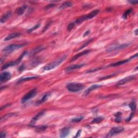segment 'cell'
<instances>
[{"instance_id":"1","label":"cell","mask_w":138,"mask_h":138,"mask_svg":"<svg viewBox=\"0 0 138 138\" xmlns=\"http://www.w3.org/2000/svg\"><path fill=\"white\" fill-rule=\"evenodd\" d=\"M67 58V56L66 55L63 56V57L59 58V59H57L56 61H53L46 65L43 68V70L44 71H50L53 70V69L56 68L58 66H59V65L61 64L63 61H64L66 58Z\"/></svg>"},{"instance_id":"2","label":"cell","mask_w":138,"mask_h":138,"mask_svg":"<svg viewBox=\"0 0 138 138\" xmlns=\"http://www.w3.org/2000/svg\"><path fill=\"white\" fill-rule=\"evenodd\" d=\"M66 88L69 92H78L85 88V85L81 83H70L67 84Z\"/></svg>"},{"instance_id":"3","label":"cell","mask_w":138,"mask_h":138,"mask_svg":"<svg viewBox=\"0 0 138 138\" xmlns=\"http://www.w3.org/2000/svg\"><path fill=\"white\" fill-rule=\"evenodd\" d=\"M99 12V10H95L92 11V12L89 13V14L88 15H84V16L81 17L76 20L74 23H75L76 24H79L81 23L82 22H83L86 20L93 18L94 17H95L96 15H97Z\"/></svg>"},{"instance_id":"4","label":"cell","mask_w":138,"mask_h":138,"mask_svg":"<svg viewBox=\"0 0 138 138\" xmlns=\"http://www.w3.org/2000/svg\"><path fill=\"white\" fill-rule=\"evenodd\" d=\"M26 44H12L5 47L3 49V51L5 53H11L14 51L15 50L20 49L25 46Z\"/></svg>"},{"instance_id":"5","label":"cell","mask_w":138,"mask_h":138,"mask_svg":"<svg viewBox=\"0 0 138 138\" xmlns=\"http://www.w3.org/2000/svg\"><path fill=\"white\" fill-rule=\"evenodd\" d=\"M37 91L36 89H31V90L28 93H27V94H25L24 96L22 98L21 102L22 103H24V102L28 101V100L34 97L37 94Z\"/></svg>"},{"instance_id":"6","label":"cell","mask_w":138,"mask_h":138,"mask_svg":"<svg viewBox=\"0 0 138 138\" xmlns=\"http://www.w3.org/2000/svg\"><path fill=\"white\" fill-rule=\"evenodd\" d=\"M124 130V128L122 127V126H118V127H114L111 128L110 131L107 134L106 137H113L115 135H117L119 133H120L122 132Z\"/></svg>"},{"instance_id":"7","label":"cell","mask_w":138,"mask_h":138,"mask_svg":"<svg viewBox=\"0 0 138 138\" xmlns=\"http://www.w3.org/2000/svg\"><path fill=\"white\" fill-rule=\"evenodd\" d=\"M130 45V43H125L122 44V45H117L115 46H112V47H110L109 49H107V51L108 53H111L114 51H118L119 50H122L124 49L125 48H126L128 46Z\"/></svg>"},{"instance_id":"8","label":"cell","mask_w":138,"mask_h":138,"mask_svg":"<svg viewBox=\"0 0 138 138\" xmlns=\"http://www.w3.org/2000/svg\"><path fill=\"white\" fill-rule=\"evenodd\" d=\"M12 75L10 72H2L0 75V82L1 83H5L11 79Z\"/></svg>"},{"instance_id":"9","label":"cell","mask_w":138,"mask_h":138,"mask_svg":"<svg viewBox=\"0 0 138 138\" xmlns=\"http://www.w3.org/2000/svg\"><path fill=\"white\" fill-rule=\"evenodd\" d=\"M84 64H74L71 65V66H69L65 69V72L66 73H68V72H70L72 71L75 70L76 69H79L80 68H82V67L85 66Z\"/></svg>"},{"instance_id":"10","label":"cell","mask_w":138,"mask_h":138,"mask_svg":"<svg viewBox=\"0 0 138 138\" xmlns=\"http://www.w3.org/2000/svg\"><path fill=\"white\" fill-rule=\"evenodd\" d=\"M50 96H51V93L50 92L45 93L44 94L43 96L42 97V98H41L40 100H38V101L36 102V105H41V104H43L44 102H45L46 100L49 99Z\"/></svg>"},{"instance_id":"11","label":"cell","mask_w":138,"mask_h":138,"mask_svg":"<svg viewBox=\"0 0 138 138\" xmlns=\"http://www.w3.org/2000/svg\"><path fill=\"white\" fill-rule=\"evenodd\" d=\"M135 78V76H134V75L130 76H129V77H125V78H124V79L120 80V81H119L118 83H117V85H124V84H125L128 83V82L132 81V80L134 79Z\"/></svg>"},{"instance_id":"12","label":"cell","mask_w":138,"mask_h":138,"mask_svg":"<svg viewBox=\"0 0 138 138\" xmlns=\"http://www.w3.org/2000/svg\"><path fill=\"white\" fill-rule=\"evenodd\" d=\"M90 52H91V50H85V51H82L81 52V53H79L77 54V55H76L75 56H74L72 57V58L71 59V61H76V59L79 58L89 53Z\"/></svg>"},{"instance_id":"13","label":"cell","mask_w":138,"mask_h":138,"mask_svg":"<svg viewBox=\"0 0 138 138\" xmlns=\"http://www.w3.org/2000/svg\"><path fill=\"white\" fill-rule=\"evenodd\" d=\"M101 86V85H97V84H96V85H93L92 86H91L90 87H89V88L87 89L85 91L84 93V96H87L89 93L92 92L94 89H96L98 88H99Z\"/></svg>"},{"instance_id":"14","label":"cell","mask_w":138,"mask_h":138,"mask_svg":"<svg viewBox=\"0 0 138 138\" xmlns=\"http://www.w3.org/2000/svg\"><path fill=\"white\" fill-rule=\"evenodd\" d=\"M44 113H45V111L44 110V111H41V112H39L38 114H37L32 118V120H31V125L34 124L38 120V119H40L41 117H42L43 115L44 114Z\"/></svg>"},{"instance_id":"15","label":"cell","mask_w":138,"mask_h":138,"mask_svg":"<svg viewBox=\"0 0 138 138\" xmlns=\"http://www.w3.org/2000/svg\"><path fill=\"white\" fill-rule=\"evenodd\" d=\"M70 132V128L64 127L61 130L60 133L61 138H65L68 136Z\"/></svg>"},{"instance_id":"16","label":"cell","mask_w":138,"mask_h":138,"mask_svg":"<svg viewBox=\"0 0 138 138\" xmlns=\"http://www.w3.org/2000/svg\"><path fill=\"white\" fill-rule=\"evenodd\" d=\"M21 36V34L19 32H15V33H11V34L9 35L8 36H7L5 38H4V41H10L12 39H14L16 38V37H18Z\"/></svg>"},{"instance_id":"17","label":"cell","mask_w":138,"mask_h":138,"mask_svg":"<svg viewBox=\"0 0 138 138\" xmlns=\"http://www.w3.org/2000/svg\"><path fill=\"white\" fill-rule=\"evenodd\" d=\"M44 49V46H37V47L35 48V49H33L32 51L30 52V56H32L36 55L37 53H40V51H42Z\"/></svg>"},{"instance_id":"18","label":"cell","mask_w":138,"mask_h":138,"mask_svg":"<svg viewBox=\"0 0 138 138\" xmlns=\"http://www.w3.org/2000/svg\"><path fill=\"white\" fill-rule=\"evenodd\" d=\"M130 61V59H126V60H123V61H119L118 62H116L115 63H113V64H112L110 65V66H112V67H115V66H120V65H123L124 64H126V63L129 62Z\"/></svg>"},{"instance_id":"19","label":"cell","mask_w":138,"mask_h":138,"mask_svg":"<svg viewBox=\"0 0 138 138\" xmlns=\"http://www.w3.org/2000/svg\"><path fill=\"white\" fill-rule=\"evenodd\" d=\"M27 8V5H24L23 6L20 7L16 9V14L18 15H21L23 14V13L24 12L25 10H26V9Z\"/></svg>"},{"instance_id":"20","label":"cell","mask_w":138,"mask_h":138,"mask_svg":"<svg viewBox=\"0 0 138 138\" xmlns=\"http://www.w3.org/2000/svg\"><path fill=\"white\" fill-rule=\"evenodd\" d=\"M11 15H12V12H8L5 13V14L3 15L2 16L1 19V23H4V22L6 21V20L8 19V18L10 17Z\"/></svg>"},{"instance_id":"21","label":"cell","mask_w":138,"mask_h":138,"mask_svg":"<svg viewBox=\"0 0 138 138\" xmlns=\"http://www.w3.org/2000/svg\"><path fill=\"white\" fill-rule=\"evenodd\" d=\"M17 64L16 61H11V62L7 63V64L3 65V66L2 67V70H5V69H6L7 68H9V67L15 66V65H16Z\"/></svg>"},{"instance_id":"22","label":"cell","mask_w":138,"mask_h":138,"mask_svg":"<svg viewBox=\"0 0 138 138\" xmlns=\"http://www.w3.org/2000/svg\"><path fill=\"white\" fill-rule=\"evenodd\" d=\"M72 5H73V4H72V3L71 2H70V1L65 2H64L63 3H62V4H61L60 7H59V9H64L65 8H68V7H71Z\"/></svg>"},{"instance_id":"23","label":"cell","mask_w":138,"mask_h":138,"mask_svg":"<svg viewBox=\"0 0 138 138\" xmlns=\"http://www.w3.org/2000/svg\"><path fill=\"white\" fill-rule=\"evenodd\" d=\"M37 78H38V77H23L22 78H20V79L18 81V83H21V82L23 81H31V80L33 79H36Z\"/></svg>"},{"instance_id":"24","label":"cell","mask_w":138,"mask_h":138,"mask_svg":"<svg viewBox=\"0 0 138 138\" xmlns=\"http://www.w3.org/2000/svg\"><path fill=\"white\" fill-rule=\"evenodd\" d=\"M16 114L15 113H8L7 114L4 115V116L2 117L1 118V122H4V121L6 120L7 119H8L9 118H11V117H12L13 116H15V115H16Z\"/></svg>"},{"instance_id":"25","label":"cell","mask_w":138,"mask_h":138,"mask_svg":"<svg viewBox=\"0 0 138 138\" xmlns=\"http://www.w3.org/2000/svg\"><path fill=\"white\" fill-rule=\"evenodd\" d=\"M114 115L115 117V122L119 123L122 122V113L120 112H118L116 114H115Z\"/></svg>"},{"instance_id":"26","label":"cell","mask_w":138,"mask_h":138,"mask_svg":"<svg viewBox=\"0 0 138 138\" xmlns=\"http://www.w3.org/2000/svg\"><path fill=\"white\" fill-rule=\"evenodd\" d=\"M128 106H129L130 110H132V113H135V112L136 111V109H137V105H136V103L135 102L132 101L130 102V103L128 105Z\"/></svg>"},{"instance_id":"27","label":"cell","mask_w":138,"mask_h":138,"mask_svg":"<svg viewBox=\"0 0 138 138\" xmlns=\"http://www.w3.org/2000/svg\"><path fill=\"white\" fill-rule=\"evenodd\" d=\"M132 11L133 10H132V9H128V10H127L126 12L124 13V14H123L122 15L123 18H124V19H126V18L128 17V16L130 14V13L132 12Z\"/></svg>"},{"instance_id":"28","label":"cell","mask_w":138,"mask_h":138,"mask_svg":"<svg viewBox=\"0 0 138 138\" xmlns=\"http://www.w3.org/2000/svg\"><path fill=\"white\" fill-rule=\"evenodd\" d=\"M104 120V118L102 117H97L92 120V123H99Z\"/></svg>"},{"instance_id":"29","label":"cell","mask_w":138,"mask_h":138,"mask_svg":"<svg viewBox=\"0 0 138 138\" xmlns=\"http://www.w3.org/2000/svg\"><path fill=\"white\" fill-rule=\"evenodd\" d=\"M83 119H84V117L83 116H80V117H76V118H74L73 119H72V122H80L82 120H83Z\"/></svg>"},{"instance_id":"30","label":"cell","mask_w":138,"mask_h":138,"mask_svg":"<svg viewBox=\"0 0 138 138\" xmlns=\"http://www.w3.org/2000/svg\"><path fill=\"white\" fill-rule=\"evenodd\" d=\"M48 127L46 126H40V127H38V128L36 129V131L37 132H43L45 130H46V128H47Z\"/></svg>"},{"instance_id":"31","label":"cell","mask_w":138,"mask_h":138,"mask_svg":"<svg viewBox=\"0 0 138 138\" xmlns=\"http://www.w3.org/2000/svg\"><path fill=\"white\" fill-rule=\"evenodd\" d=\"M40 24H36V25H35L34 27H33L32 28L30 29L29 30H28V32H31L32 31H33V30H36L37 29H38L39 27H40Z\"/></svg>"},{"instance_id":"32","label":"cell","mask_w":138,"mask_h":138,"mask_svg":"<svg viewBox=\"0 0 138 138\" xmlns=\"http://www.w3.org/2000/svg\"><path fill=\"white\" fill-rule=\"evenodd\" d=\"M114 76H115V73H113L112 74H110V75H109V76H106V77H102L101 78H100L99 80H100V81H101V80H105V79H109V78H112Z\"/></svg>"},{"instance_id":"33","label":"cell","mask_w":138,"mask_h":138,"mask_svg":"<svg viewBox=\"0 0 138 138\" xmlns=\"http://www.w3.org/2000/svg\"><path fill=\"white\" fill-rule=\"evenodd\" d=\"M93 40V39H91V40H89L88 41H87V42H86L84 44L83 46H81V47L79 48V50H81V49H83L84 48H85V46H86L87 45H89V43H91V42H92V41Z\"/></svg>"},{"instance_id":"34","label":"cell","mask_w":138,"mask_h":138,"mask_svg":"<svg viewBox=\"0 0 138 138\" xmlns=\"http://www.w3.org/2000/svg\"><path fill=\"white\" fill-rule=\"evenodd\" d=\"M74 25H75V23L74 22H72V23H71L70 24H69V25L68 26V28L67 29L69 31H70L71 30H72L73 28V27H74Z\"/></svg>"},{"instance_id":"35","label":"cell","mask_w":138,"mask_h":138,"mask_svg":"<svg viewBox=\"0 0 138 138\" xmlns=\"http://www.w3.org/2000/svg\"><path fill=\"white\" fill-rule=\"evenodd\" d=\"M101 68H98V69H92V70H89L87 71L86 72V73H92V72H96L97 71H98V70H101Z\"/></svg>"},{"instance_id":"36","label":"cell","mask_w":138,"mask_h":138,"mask_svg":"<svg viewBox=\"0 0 138 138\" xmlns=\"http://www.w3.org/2000/svg\"><path fill=\"white\" fill-rule=\"evenodd\" d=\"M54 6H55V5L54 4H50L47 6L45 7V10H48V9H49L50 8H52V7H53Z\"/></svg>"},{"instance_id":"37","label":"cell","mask_w":138,"mask_h":138,"mask_svg":"<svg viewBox=\"0 0 138 138\" xmlns=\"http://www.w3.org/2000/svg\"><path fill=\"white\" fill-rule=\"evenodd\" d=\"M6 137V133L4 132H1V134H0V137L1 138H5Z\"/></svg>"},{"instance_id":"38","label":"cell","mask_w":138,"mask_h":138,"mask_svg":"<svg viewBox=\"0 0 138 138\" xmlns=\"http://www.w3.org/2000/svg\"><path fill=\"white\" fill-rule=\"evenodd\" d=\"M128 3H130L132 4H136L138 3V1H128Z\"/></svg>"},{"instance_id":"39","label":"cell","mask_w":138,"mask_h":138,"mask_svg":"<svg viewBox=\"0 0 138 138\" xmlns=\"http://www.w3.org/2000/svg\"><path fill=\"white\" fill-rule=\"evenodd\" d=\"M24 69V66L23 65H22V66H20L19 69H18V70H19L20 71H23Z\"/></svg>"},{"instance_id":"40","label":"cell","mask_w":138,"mask_h":138,"mask_svg":"<svg viewBox=\"0 0 138 138\" xmlns=\"http://www.w3.org/2000/svg\"><path fill=\"white\" fill-rule=\"evenodd\" d=\"M9 105H10V104H6V105H5L4 106H2V107H1V110L2 111V110L3 109H5V107H7V106H9Z\"/></svg>"},{"instance_id":"41","label":"cell","mask_w":138,"mask_h":138,"mask_svg":"<svg viewBox=\"0 0 138 138\" xmlns=\"http://www.w3.org/2000/svg\"><path fill=\"white\" fill-rule=\"evenodd\" d=\"M81 130H79V131H78V132H77V134H76V135L75 136V138H77V137H79V135H80V134H81Z\"/></svg>"},{"instance_id":"42","label":"cell","mask_w":138,"mask_h":138,"mask_svg":"<svg viewBox=\"0 0 138 138\" xmlns=\"http://www.w3.org/2000/svg\"><path fill=\"white\" fill-rule=\"evenodd\" d=\"M89 32H90V31H89V30H87L86 32H85V33H84V36L85 37L86 36H87V35L89 34Z\"/></svg>"},{"instance_id":"43","label":"cell","mask_w":138,"mask_h":138,"mask_svg":"<svg viewBox=\"0 0 138 138\" xmlns=\"http://www.w3.org/2000/svg\"><path fill=\"white\" fill-rule=\"evenodd\" d=\"M134 33H135V35H138V29H136L135 30V31H134Z\"/></svg>"}]
</instances>
